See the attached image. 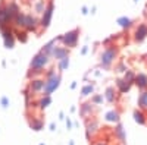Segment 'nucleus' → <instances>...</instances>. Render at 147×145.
Listing matches in <instances>:
<instances>
[{
    "instance_id": "obj_1",
    "label": "nucleus",
    "mask_w": 147,
    "mask_h": 145,
    "mask_svg": "<svg viewBox=\"0 0 147 145\" xmlns=\"http://www.w3.org/2000/svg\"><path fill=\"white\" fill-rule=\"evenodd\" d=\"M116 56H118V48H116L115 45H110V47L105 48L103 53H102V56H100V63H102V66L109 67L110 65L115 62Z\"/></svg>"
},
{
    "instance_id": "obj_2",
    "label": "nucleus",
    "mask_w": 147,
    "mask_h": 145,
    "mask_svg": "<svg viewBox=\"0 0 147 145\" xmlns=\"http://www.w3.org/2000/svg\"><path fill=\"white\" fill-rule=\"evenodd\" d=\"M49 62V57H47V53L41 51L38 53L32 60H31V65H30V69L31 70H41Z\"/></svg>"
},
{
    "instance_id": "obj_3",
    "label": "nucleus",
    "mask_w": 147,
    "mask_h": 145,
    "mask_svg": "<svg viewBox=\"0 0 147 145\" xmlns=\"http://www.w3.org/2000/svg\"><path fill=\"white\" fill-rule=\"evenodd\" d=\"M78 34L80 31L78 29H74L71 32H66L63 37H62V43H63V47H74L78 41Z\"/></svg>"
},
{
    "instance_id": "obj_4",
    "label": "nucleus",
    "mask_w": 147,
    "mask_h": 145,
    "mask_svg": "<svg viewBox=\"0 0 147 145\" xmlns=\"http://www.w3.org/2000/svg\"><path fill=\"white\" fill-rule=\"evenodd\" d=\"M147 38V23H138L134 29V41L136 43H141Z\"/></svg>"
},
{
    "instance_id": "obj_5",
    "label": "nucleus",
    "mask_w": 147,
    "mask_h": 145,
    "mask_svg": "<svg viewBox=\"0 0 147 145\" xmlns=\"http://www.w3.org/2000/svg\"><path fill=\"white\" fill-rule=\"evenodd\" d=\"M59 81H60V78H59L56 74L52 75V76H47L46 85H44V92H46V95H49L52 91H55V90L59 87Z\"/></svg>"
},
{
    "instance_id": "obj_6",
    "label": "nucleus",
    "mask_w": 147,
    "mask_h": 145,
    "mask_svg": "<svg viewBox=\"0 0 147 145\" xmlns=\"http://www.w3.org/2000/svg\"><path fill=\"white\" fill-rule=\"evenodd\" d=\"M52 12H53V3L50 2L47 5V7L44 9V13H43V18H41V28L46 29L49 27V23H50V19H52Z\"/></svg>"
},
{
    "instance_id": "obj_7",
    "label": "nucleus",
    "mask_w": 147,
    "mask_h": 145,
    "mask_svg": "<svg viewBox=\"0 0 147 145\" xmlns=\"http://www.w3.org/2000/svg\"><path fill=\"white\" fill-rule=\"evenodd\" d=\"M2 32H3V38H5L6 47L12 48V47H13V31H12L9 27H3Z\"/></svg>"
},
{
    "instance_id": "obj_8",
    "label": "nucleus",
    "mask_w": 147,
    "mask_h": 145,
    "mask_svg": "<svg viewBox=\"0 0 147 145\" xmlns=\"http://www.w3.org/2000/svg\"><path fill=\"white\" fill-rule=\"evenodd\" d=\"M37 27H38V21H37L34 16H31V15H27L25 16V27H24V29L31 32V31H37Z\"/></svg>"
},
{
    "instance_id": "obj_9",
    "label": "nucleus",
    "mask_w": 147,
    "mask_h": 145,
    "mask_svg": "<svg viewBox=\"0 0 147 145\" xmlns=\"http://www.w3.org/2000/svg\"><path fill=\"white\" fill-rule=\"evenodd\" d=\"M10 22V18H9V13L5 7V5L2 3L0 5V28L3 27H7V23Z\"/></svg>"
},
{
    "instance_id": "obj_10",
    "label": "nucleus",
    "mask_w": 147,
    "mask_h": 145,
    "mask_svg": "<svg viewBox=\"0 0 147 145\" xmlns=\"http://www.w3.org/2000/svg\"><path fill=\"white\" fill-rule=\"evenodd\" d=\"M131 85H132V84H131V82H128L125 78H124V79H118V81H116V87H118V90H119V92H121V94L128 92V91L131 90Z\"/></svg>"
},
{
    "instance_id": "obj_11",
    "label": "nucleus",
    "mask_w": 147,
    "mask_h": 145,
    "mask_svg": "<svg viewBox=\"0 0 147 145\" xmlns=\"http://www.w3.org/2000/svg\"><path fill=\"white\" fill-rule=\"evenodd\" d=\"M134 84L140 88V90H147V75L146 74H138L136 75V81H134Z\"/></svg>"
},
{
    "instance_id": "obj_12",
    "label": "nucleus",
    "mask_w": 147,
    "mask_h": 145,
    "mask_svg": "<svg viewBox=\"0 0 147 145\" xmlns=\"http://www.w3.org/2000/svg\"><path fill=\"white\" fill-rule=\"evenodd\" d=\"M138 108L143 112H147V90H144L138 95Z\"/></svg>"
},
{
    "instance_id": "obj_13",
    "label": "nucleus",
    "mask_w": 147,
    "mask_h": 145,
    "mask_svg": "<svg viewBox=\"0 0 147 145\" xmlns=\"http://www.w3.org/2000/svg\"><path fill=\"white\" fill-rule=\"evenodd\" d=\"M53 56L57 59V60H62L65 57H68V50L65 47H56L53 50Z\"/></svg>"
},
{
    "instance_id": "obj_14",
    "label": "nucleus",
    "mask_w": 147,
    "mask_h": 145,
    "mask_svg": "<svg viewBox=\"0 0 147 145\" xmlns=\"http://www.w3.org/2000/svg\"><path fill=\"white\" fill-rule=\"evenodd\" d=\"M44 85H46V81L43 79H35L30 84V88L32 91H40V90H44Z\"/></svg>"
},
{
    "instance_id": "obj_15",
    "label": "nucleus",
    "mask_w": 147,
    "mask_h": 145,
    "mask_svg": "<svg viewBox=\"0 0 147 145\" xmlns=\"http://www.w3.org/2000/svg\"><path fill=\"white\" fill-rule=\"evenodd\" d=\"M134 119H136V122H138L140 125H146L147 123V116L143 113V110H136L134 112Z\"/></svg>"
},
{
    "instance_id": "obj_16",
    "label": "nucleus",
    "mask_w": 147,
    "mask_h": 145,
    "mask_svg": "<svg viewBox=\"0 0 147 145\" xmlns=\"http://www.w3.org/2000/svg\"><path fill=\"white\" fill-rule=\"evenodd\" d=\"M106 100L109 101V103H113L115 100H116V94H115V90L113 88H107L106 90Z\"/></svg>"
},
{
    "instance_id": "obj_17",
    "label": "nucleus",
    "mask_w": 147,
    "mask_h": 145,
    "mask_svg": "<svg viewBox=\"0 0 147 145\" xmlns=\"http://www.w3.org/2000/svg\"><path fill=\"white\" fill-rule=\"evenodd\" d=\"M118 23H119L122 28H129V27L132 25V21L128 19V18H119V19H118Z\"/></svg>"
},
{
    "instance_id": "obj_18",
    "label": "nucleus",
    "mask_w": 147,
    "mask_h": 145,
    "mask_svg": "<svg viewBox=\"0 0 147 145\" xmlns=\"http://www.w3.org/2000/svg\"><path fill=\"white\" fill-rule=\"evenodd\" d=\"M128 82H131V84H134V81H136V74H134L132 70H127L125 72V76H124Z\"/></svg>"
},
{
    "instance_id": "obj_19",
    "label": "nucleus",
    "mask_w": 147,
    "mask_h": 145,
    "mask_svg": "<svg viewBox=\"0 0 147 145\" xmlns=\"http://www.w3.org/2000/svg\"><path fill=\"white\" fill-rule=\"evenodd\" d=\"M27 32H28V31H22V32H21L19 29L15 31V34L18 35V40H21L22 43H25V41H27Z\"/></svg>"
},
{
    "instance_id": "obj_20",
    "label": "nucleus",
    "mask_w": 147,
    "mask_h": 145,
    "mask_svg": "<svg viewBox=\"0 0 147 145\" xmlns=\"http://www.w3.org/2000/svg\"><path fill=\"white\" fill-rule=\"evenodd\" d=\"M118 117H119V114L116 112H110L107 114V120H110V122H118Z\"/></svg>"
},
{
    "instance_id": "obj_21",
    "label": "nucleus",
    "mask_w": 147,
    "mask_h": 145,
    "mask_svg": "<svg viewBox=\"0 0 147 145\" xmlns=\"http://www.w3.org/2000/svg\"><path fill=\"white\" fill-rule=\"evenodd\" d=\"M90 92H93V85H87L82 90V95H88Z\"/></svg>"
},
{
    "instance_id": "obj_22",
    "label": "nucleus",
    "mask_w": 147,
    "mask_h": 145,
    "mask_svg": "<svg viewBox=\"0 0 147 145\" xmlns=\"http://www.w3.org/2000/svg\"><path fill=\"white\" fill-rule=\"evenodd\" d=\"M100 100H102V97H96V98H94V101H96V103H99Z\"/></svg>"
},
{
    "instance_id": "obj_23",
    "label": "nucleus",
    "mask_w": 147,
    "mask_h": 145,
    "mask_svg": "<svg viewBox=\"0 0 147 145\" xmlns=\"http://www.w3.org/2000/svg\"><path fill=\"white\" fill-rule=\"evenodd\" d=\"M99 145H105V144H99Z\"/></svg>"
}]
</instances>
